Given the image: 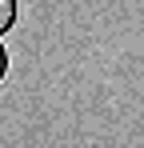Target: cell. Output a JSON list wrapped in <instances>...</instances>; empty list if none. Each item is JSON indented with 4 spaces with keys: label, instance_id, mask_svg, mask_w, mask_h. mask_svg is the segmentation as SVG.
Returning a JSON list of instances; mask_svg holds the SVG:
<instances>
[{
    "label": "cell",
    "instance_id": "obj_2",
    "mask_svg": "<svg viewBox=\"0 0 144 148\" xmlns=\"http://www.w3.org/2000/svg\"><path fill=\"white\" fill-rule=\"evenodd\" d=\"M4 76H8V48L0 44V84H4Z\"/></svg>",
    "mask_w": 144,
    "mask_h": 148
},
{
    "label": "cell",
    "instance_id": "obj_1",
    "mask_svg": "<svg viewBox=\"0 0 144 148\" xmlns=\"http://www.w3.org/2000/svg\"><path fill=\"white\" fill-rule=\"evenodd\" d=\"M16 24V0H0V36Z\"/></svg>",
    "mask_w": 144,
    "mask_h": 148
}]
</instances>
